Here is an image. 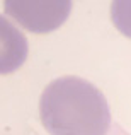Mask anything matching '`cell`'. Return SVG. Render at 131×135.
Instances as JSON below:
<instances>
[{
    "instance_id": "6da1fadb",
    "label": "cell",
    "mask_w": 131,
    "mask_h": 135,
    "mask_svg": "<svg viewBox=\"0 0 131 135\" xmlns=\"http://www.w3.org/2000/svg\"><path fill=\"white\" fill-rule=\"evenodd\" d=\"M39 115L49 135H106L111 109L104 94L80 77H60L46 86Z\"/></svg>"
},
{
    "instance_id": "7a4b0ae2",
    "label": "cell",
    "mask_w": 131,
    "mask_h": 135,
    "mask_svg": "<svg viewBox=\"0 0 131 135\" xmlns=\"http://www.w3.org/2000/svg\"><path fill=\"white\" fill-rule=\"evenodd\" d=\"M3 9L26 31L44 34L65 24L72 0H3Z\"/></svg>"
},
{
    "instance_id": "3957f363",
    "label": "cell",
    "mask_w": 131,
    "mask_h": 135,
    "mask_svg": "<svg viewBox=\"0 0 131 135\" xmlns=\"http://www.w3.org/2000/svg\"><path fill=\"white\" fill-rule=\"evenodd\" d=\"M27 50L24 33L0 16V75L19 70L27 58Z\"/></svg>"
},
{
    "instance_id": "277c9868",
    "label": "cell",
    "mask_w": 131,
    "mask_h": 135,
    "mask_svg": "<svg viewBox=\"0 0 131 135\" xmlns=\"http://www.w3.org/2000/svg\"><path fill=\"white\" fill-rule=\"evenodd\" d=\"M111 19L116 29L131 40V0H112Z\"/></svg>"
}]
</instances>
